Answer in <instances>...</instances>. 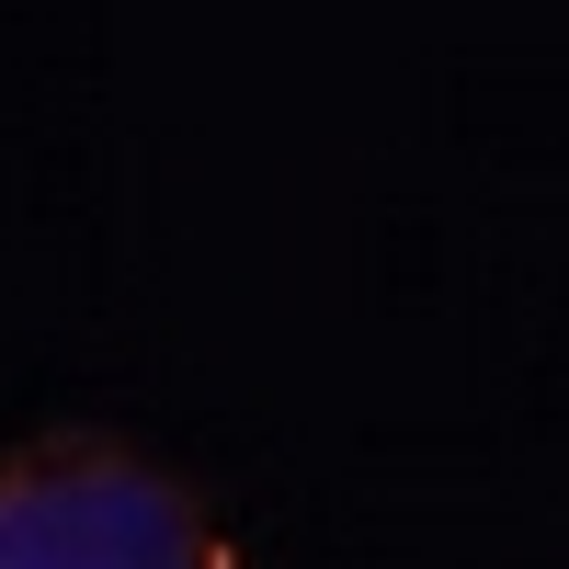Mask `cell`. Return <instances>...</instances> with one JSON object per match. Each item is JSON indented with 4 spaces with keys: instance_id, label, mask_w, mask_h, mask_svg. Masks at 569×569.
I'll return each mask as SVG.
<instances>
[{
    "instance_id": "obj_1",
    "label": "cell",
    "mask_w": 569,
    "mask_h": 569,
    "mask_svg": "<svg viewBox=\"0 0 569 569\" xmlns=\"http://www.w3.org/2000/svg\"><path fill=\"white\" fill-rule=\"evenodd\" d=\"M0 569H240V547L149 445L34 433L0 456Z\"/></svg>"
}]
</instances>
